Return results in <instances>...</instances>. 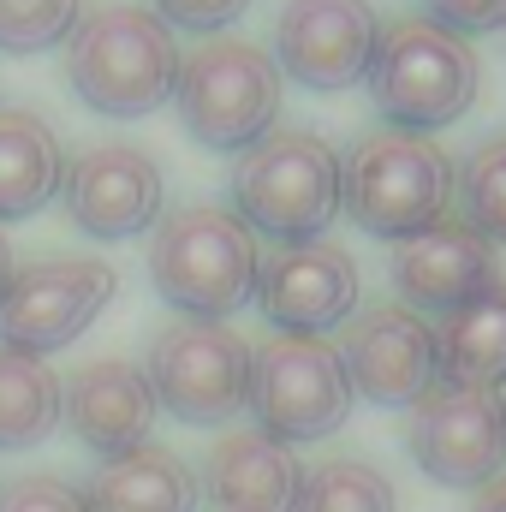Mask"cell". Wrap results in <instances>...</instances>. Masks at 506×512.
Returning <instances> with one entry per match:
<instances>
[{
	"instance_id": "7c38bea8",
	"label": "cell",
	"mask_w": 506,
	"mask_h": 512,
	"mask_svg": "<svg viewBox=\"0 0 506 512\" xmlns=\"http://www.w3.org/2000/svg\"><path fill=\"white\" fill-rule=\"evenodd\" d=\"M256 310L268 316L274 334H334L358 316L364 304V274L352 251L328 245V239H304V245H280L262 256L256 274Z\"/></svg>"
},
{
	"instance_id": "3957f363",
	"label": "cell",
	"mask_w": 506,
	"mask_h": 512,
	"mask_svg": "<svg viewBox=\"0 0 506 512\" xmlns=\"http://www.w3.org/2000/svg\"><path fill=\"white\" fill-rule=\"evenodd\" d=\"M453 155L423 131L381 126L340 155V209L370 239H417L453 209Z\"/></svg>"
},
{
	"instance_id": "d6986e66",
	"label": "cell",
	"mask_w": 506,
	"mask_h": 512,
	"mask_svg": "<svg viewBox=\"0 0 506 512\" xmlns=\"http://www.w3.org/2000/svg\"><path fill=\"white\" fill-rule=\"evenodd\" d=\"M66 185V149L30 108H0V221L42 215Z\"/></svg>"
},
{
	"instance_id": "ba28073f",
	"label": "cell",
	"mask_w": 506,
	"mask_h": 512,
	"mask_svg": "<svg viewBox=\"0 0 506 512\" xmlns=\"http://www.w3.org/2000/svg\"><path fill=\"white\" fill-rule=\"evenodd\" d=\"M149 393L191 429H221L251 399V340L227 322H167L149 340Z\"/></svg>"
},
{
	"instance_id": "cb8c5ba5",
	"label": "cell",
	"mask_w": 506,
	"mask_h": 512,
	"mask_svg": "<svg viewBox=\"0 0 506 512\" xmlns=\"http://www.w3.org/2000/svg\"><path fill=\"white\" fill-rule=\"evenodd\" d=\"M84 0H0V54H42L72 36Z\"/></svg>"
},
{
	"instance_id": "d4e9b609",
	"label": "cell",
	"mask_w": 506,
	"mask_h": 512,
	"mask_svg": "<svg viewBox=\"0 0 506 512\" xmlns=\"http://www.w3.org/2000/svg\"><path fill=\"white\" fill-rule=\"evenodd\" d=\"M0 512H84V495L54 471H24L0 483Z\"/></svg>"
},
{
	"instance_id": "5b68a950",
	"label": "cell",
	"mask_w": 506,
	"mask_h": 512,
	"mask_svg": "<svg viewBox=\"0 0 506 512\" xmlns=\"http://www.w3.org/2000/svg\"><path fill=\"white\" fill-rule=\"evenodd\" d=\"M477 48L435 18H393L376 36V60L364 72L376 114L393 131H441L477 102Z\"/></svg>"
},
{
	"instance_id": "2e32d148",
	"label": "cell",
	"mask_w": 506,
	"mask_h": 512,
	"mask_svg": "<svg viewBox=\"0 0 506 512\" xmlns=\"http://www.w3.org/2000/svg\"><path fill=\"white\" fill-rule=\"evenodd\" d=\"M495 280H501L495 245L477 239L465 221H441L393 251V292L417 316H453L459 304H471Z\"/></svg>"
},
{
	"instance_id": "83f0119b",
	"label": "cell",
	"mask_w": 506,
	"mask_h": 512,
	"mask_svg": "<svg viewBox=\"0 0 506 512\" xmlns=\"http://www.w3.org/2000/svg\"><path fill=\"white\" fill-rule=\"evenodd\" d=\"M471 512H506V477H495L489 489H477V507Z\"/></svg>"
},
{
	"instance_id": "f1b7e54d",
	"label": "cell",
	"mask_w": 506,
	"mask_h": 512,
	"mask_svg": "<svg viewBox=\"0 0 506 512\" xmlns=\"http://www.w3.org/2000/svg\"><path fill=\"white\" fill-rule=\"evenodd\" d=\"M12 280V245H6V233H0V286Z\"/></svg>"
},
{
	"instance_id": "8fae6325",
	"label": "cell",
	"mask_w": 506,
	"mask_h": 512,
	"mask_svg": "<svg viewBox=\"0 0 506 512\" xmlns=\"http://www.w3.org/2000/svg\"><path fill=\"white\" fill-rule=\"evenodd\" d=\"M346 382L376 411H411L429 387L441 382V352H435V322L405 310V304H370L346 322L340 340Z\"/></svg>"
},
{
	"instance_id": "ffe728a7",
	"label": "cell",
	"mask_w": 506,
	"mask_h": 512,
	"mask_svg": "<svg viewBox=\"0 0 506 512\" xmlns=\"http://www.w3.org/2000/svg\"><path fill=\"white\" fill-rule=\"evenodd\" d=\"M435 352H441V382L447 387H506V280L459 304L453 316L435 322Z\"/></svg>"
},
{
	"instance_id": "f546056e",
	"label": "cell",
	"mask_w": 506,
	"mask_h": 512,
	"mask_svg": "<svg viewBox=\"0 0 506 512\" xmlns=\"http://www.w3.org/2000/svg\"><path fill=\"white\" fill-rule=\"evenodd\" d=\"M501 399H506V393H501Z\"/></svg>"
},
{
	"instance_id": "5bb4252c",
	"label": "cell",
	"mask_w": 506,
	"mask_h": 512,
	"mask_svg": "<svg viewBox=\"0 0 506 512\" xmlns=\"http://www.w3.org/2000/svg\"><path fill=\"white\" fill-rule=\"evenodd\" d=\"M66 215L90 239H137L161 221V167L137 143H90L66 161Z\"/></svg>"
},
{
	"instance_id": "4fadbf2b",
	"label": "cell",
	"mask_w": 506,
	"mask_h": 512,
	"mask_svg": "<svg viewBox=\"0 0 506 512\" xmlns=\"http://www.w3.org/2000/svg\"><path fill=\"white\" fill-rule=\"evenodd\" d=\"M381 18L370 0H286L274 18V66L304 90H352L376 60Z\"/></svg>"
},
{
	"instance_id": "9a60e30c",
	"label": "cell",
	"mask_w": 506,
	"mask_h": 512,
	"mask_svg": "<svg viewBox=\"0 0 506 512\" xmlns=\"http://www.w3.org/2000/svg\"><path fill=\"white\" fill-rule=\"evenodd\" d=\"M155 417H161V405L149 393L143 364H131V358H90L60 382V423L78 435V447L96 453V465L149 447Z\"/></svg>"
},
{
	"instance_id": "6da1fadb",
	"label": "cell",
	"mask_w": 506,
	"mask_h": 512,
	"mask_svg": "<svg viewBox=\"0 0 506 512\" xmlns=\"http://www.w3.org/2000/svg\"><path fill=\"white\" fill-rule=\"evenodd\" d=\"M179 36L155 6L108 0L84 12L66 36V84L84 108L108 120H143L161 102H173L179 84Z\"/></svg>"
},
{
	"instance_id": "484cf974",
	"label": "cell",
	"mask_w": 506,
	"mask_h": 512,
	"mask_svg": "<svg viewBox=\"0 0 506 512\" xmlns=\"http://www.w3.org/2000/svg\"><path fill=\"white\" fill-rule=\"evenodd\" d=\"M251 0H155V12L167 18V24H179V30H197V36H209V30H227L239 12H245Z\"/></svg>"
},
{
	"instance_id": "7402d4cb",
	"label": "cell",
	"mask_w": 506,
	"mask_h": 512,
	"mask_svg": "<svg viewBox=\"0 0 506 512\" xmlns=\"http://www.w3.org/2000/svg\"><path fill=\"white\" fill-rule=\"evenodd\" d=\"M292 512H399V489L370 459H322L304 471L298 507Z\"/></svg>"
},
{
	"instance_id": "7a4b0ae2",
	"label": "cell",
	"mask_w": 506,
	"mask_h": 512,
	"mask_svg": "<svg viewBox=\"0 0 506 512\" xmlns=\"http://www.w3.org/2000/svg\"><path fill=\"white\" fill-rule=\"evenodd\" d=\"M262 245L256 233L215 203H191L155 221L149 239V286L185 322H227L256 298Z\"/></svg>"
},
{
	"instance_id": "30bf717a",
	"label": "cell",
	"mask_w": 506,
	"mask_h": 512,
	"mask_svg": "<svg viewBox=\"0 0 506 512\" xmlns=\"http://www.w3.org/2000/svg\"><path fill=\"white\" fill-rule=\"evenodd\" d=\"M405 453L441 489H489L506 477V399L483 387L435 382L405 417Z\"/></svg>"
},
{
	"instance_id": "e0dca14e",
	"label": "cell",
	"mask_w": 506,
	"mask_h": 512,
	"mask_svg": "<svg viewBox=\"0 0 506 512\" xmlns=\"http://www.w3.org/2000/svg\"><path fill=\"white\" fill-rule=\"evenodd\" d=\"M298 489H304L298 453L262 429H227L197 465V495L209 512H292Z\"/></svg>"
},
{
	"instance_id": "8992f818",
	"label": "cell",
	"mask_w": 506,
	"mask_h": 512,
	"mask_svg": "<svg viewBox=\"0 0 506 512\" xmlns=\"http://www.w3.org/2000/svg\"><path fill=\"white\" fill-rule=\"evenodd\" d=\"M280 96H286L280 66L245 36L197 42V54L179 60V84H173L185 131L221 155H245L251 143H262L280 120Z\"/></svg>"
},
{
	"instance_id": "603a6c76",
	"label": "cell",
	"mask_w": 506,
	"mask_h": 512,
	"mask_svg": "<svg viewBox=\"0 0 506 512\" xmlns=\"http://www.w3.org/2000/svg\"><path fill=\"white\" fill-rule=\"evenodd\" d=\"M453 197L465 209V227L501 251L506 245V131L465 155V167L453 173Z\"/></svg>"
},
{
	"instance_id": "9c48e42d",
	"label": "cell",
	"mask_w": 506,
	"mask_h": 512,
	"mask_svg": "<svg viewBox=\"0 0 506 512\" xmlns=\"http://www.w3.org/2000/svg\"><path fill=\"white\" fill-rule=\"evenodd\" d=\"M114 292L120 274L102 256H42L30 268H12V280L0 286V346L48 358L90 334Z\"/></svg>"
},
{
	"instance_id": "44dd1931",
	"label": "cell",
	"mask_w": 506,
	"mask_h": 512,
	"mask_svg": "<svg viewBox=\"0 0 506 512\" xmlns=\"http://www.w3.org/2000/svg\"><path fill=\"white\" fill-rule=\"evenodd\" d=\"M60 429V376L48 358L0 346V453H36Z\"/></svg>"
},
{
	"instance_id": "ac0fdd59",
	"label": "cell",
	"mask_w": 506,
	"mask_h": 512,
	"mask_svg": "<svg viewBox=\"0 0 506 512\" xmlns=\"http://www.w3.org/2000/svg\"><path fill=\"white\" fill-rule=\"evenodd\" d=\"M84 512H197V471L173 447H137L126 459H102L84 483Z\"/></svg>"
},
{
	"instance_id": "4316f807",
	"label": "cell",
	"mask_w": 506,
	"mask_h": 512,
	"mask_svg": "<svg viewBox=\"0 0 506 512\" xmlns=\"http://www.w3.org/2000/svg\"><path fill=\"white\" fill-rule=\"evenodd\" d=\"M429 18H435V24H447L453 36L506 30V0H429Z\"/></svg>"
},
{
	"instance_id": "52a82bcc",
	"label": "cell",
	"mask_w": 506,
	"mask_h": 512,
	"mask_svg": "<svg viewBox=\"0 0 506 512\" xmlns=\"http://www.w3.org/2000/svg\"><path fill=\"white\" fill-rule=\"evenodd\" d=\"M358 393L346 382L340 346L322 334H268L251 346V429L286 441V447H316L346 429Z\"/></svg>"
},
{
	"instance_id": "277c9868",
	"label": "cell",
	"mask_w": 506,
	"mask_h": 512,
	"mask_svg": "<svg viewBox=\"0 0 506 512\" xmlns=\"http://www.w3.org/2000/svg\"><path fill=\"white\" fill-rule=\"evenodd\" d=\"M233 215L274 239L304 245L340 221V149L316 131H268L233 167Z\"/></svg>"
}]
</instances>
